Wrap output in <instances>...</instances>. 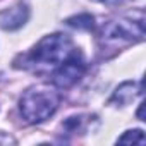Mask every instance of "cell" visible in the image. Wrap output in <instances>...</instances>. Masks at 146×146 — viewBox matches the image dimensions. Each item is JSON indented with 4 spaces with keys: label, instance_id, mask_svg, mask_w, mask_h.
<instances>
[{
    "label": "cell",
    "instance_id": "6da1fadb",
    "mask_svg": "<svg viewBox=\"0 0 146 146\" xmlns=\"http://www.w3.org/2000/svg\"><path fill=\"white\" fill-rule=\"evenodd\" d=\"M58 103H60V95L53 86L38 84L29 88L23 95L19 102V110L26 122L40 124L55 113Z\"/></svg>",
    "mask_w": 146,
    "mask_h": 146
},
{
    "label": "cell",
    "instance_id": "5b68a950",
    "mask_svg": "<svg viewBox=\"0 0 146 146\" xmlns=\"http://www.w3.org/2000/svg\"><path fill=\"white\" fill-rule=\"evenodd\" d=\"M119 143H137V144H144V136H143V131L139 129H134V131H127L124 136L119 137Z\"/></svg>",
    "mask_w": 146,
    "mask_h": 146
},
{
    "label": "cell",
    "instance_id": "7a4b0ae2",
    "mask_svg": "<svg viewBox=\"0 0 146 146\" xmlns=\"http://www.w3.org/2000/svg\"><path fill=\"white\" fill-rule=\"evenodd\" d=\"M74 52H76V48L69 36H65L62 33H53V35L41 38L36 43V46L31 52V58L38 65L57 67L65 58H69Z\"/></svg>",
    "mask_w": 146,
    "mask_h": 146
},
{
    "label": "cell",
    "instance_id": "3957f363",
    "mask_svg": "<svg viewBox=\"0 0 146 146\" xmlns=\"http://www.w3.org/2000/svg\"><path fill=\"white\" fill-rule=\"evenodd\" d=\"M86 72V64L83 55L76 50L69 58L58 64L53 70V84L57 88H70L74 86Z\"/></svg>",
    "mask_w": 146,
    "mask_h": 146
},
{
    "label": "cell",
    "instance_id": "277c9868",
    "mask_svg": "<svg viewBox=\"0 0 146 146\" xmlns=\"http://www.w3.org/2000/svg\"><path fill=\"white\" fill-rule=\"evenodd\" d=\"M28 16H29L28 7L23 4H17V5H14L0 14V28H4V29L21 28L28 21Z\"/></svg>",
    "mask_w": 146,
    "mask_h": 146
}]
</instances>
